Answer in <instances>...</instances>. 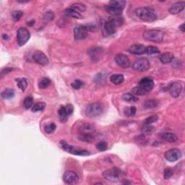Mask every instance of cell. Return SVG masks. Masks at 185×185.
<instances>
[{"label": "cell", "instance_id": "cell-1", "mask_svg": "<svg viewBox=\"0 0 185 185\" xmlns=\"http://www.w3.org/2000/svg\"><path fill=\"white\" fill-rule=\"evenodd\" d=\"M126 2L122 0H113L108 2L107 5L105 6V10L111 15H120L122 13Z\"/></svg>", "mask_w": 185, "mask_h": 185}, {"label": "cell", "instance_id": "cell-2", "mask_svg": "<svg viewBox=\"0 0 185 185\" xmlns=\"http://www.w3.org/2000/svg\"><path fill=\"white\" fill-rule=\"evenodd\" d=\"M59 146L63 151L67 152L69 153L72 154V155L79 156H87L91 155V153L88 151L82 149L78 147L73 146L72 145L67 143L65 140H61L59 142Z\"/></svg>", "mask_w": 185, "mask_h": 185}, {"label": "cell", "instance_id": "cell-3", "mask_svg": "<svg viewBox=\"0 0 185 185\" xmlns=\"http://www.w3.org/2000/svg\"><path fill=\"white\" fill-rule=\"evenodd\" d=\"M135 14L140 20L145 22H154L157 20V15L153 9L149 8H140L135 10Z\"/></svg>", "mask_w": 185, "mask_h": 185}, {"label": "cell", "instance_id": "cell-4", "mask_svg": "<svg viewBox=\"0 0 185 185\" xmlns=\"http://www.w3.org/2000/svg\"><path fill=\"white\" fill-rule=\"evenodd\" d=\"M103 177L108 181L112 182H117L120 181L124 177V173L122 171L117 167H113L110 169L106 170L103 172Z\"/></svg>", "mask_w": 185, "mask_h": 185}, {"label": "cell", "instance_id": "cell-5", "mask_svg": "<svg viewBox=\"0 0 185 185\" xmlns=\"http://www.w3.org/2000/svg\"><path fill=\"white\" fill-rule=\"evenodd\" d=\"M165 33L161 30L151 29L144 32L143 38L146 41L155 43H160L163 41Z\"/></svg>", "mask_w": 185, "mask_h": 185}, {"label": "cell", "instance_id": "cell-6", "mask_svg": "<svg viewBox=\"0 0 185 185\" xmlns=\"http://www.w3.org/2000/svg\"><path fill=\"white\" fill-rule=\"evenodd\" d=\"M104 107L103 105L100 102H95V103H92L89 104L88 106H87L86 111H85V113H86V115L88 117H96L102 114V113L103 112Z\"/></svg>", "mask_w": 185, "mask_h": 185}, {"label": "cell", "instance_id": "cell-7", "mask_svg": "<svg viewBox=\"0 0 185 185\" xmlns=\"http://www.w3.org/2000/svg\"><path fill=\"white\" fill-rule=\"evenodd\" d=\"M132 67L136 72H143L149 70L151 67V64L148 59H147L146 58H140L133 62Z\"/></svg>", "mask_w": 185, "mask_h": 185}, {"label": "cell", "instance_id": "cell-8", "mask_svg": "<svg viewBox=\"0 0 185 185\" xmlns=\"http://www.w3.org/2000/svg\"><path fill=\"white\" fill-rule=\"evenodd\" d=\"M30 34L27 28H20L17 32V41L20 46H23L29 41Z\"/></svg>", "mask_w": 185, "mask_h": 185}, {"label": "cell", "instance_id": "cell-9", "mask_svg": "<svg viewBox=\"0 0 185 185\" xmlns=\"http://www.w3.org/2000/svg\"><path fill=\"white\" fill-rule=\"evenodd\" d=\"M138 86L140 87L141 89H143L145 92H146L147 93H148V92L153 90L154 87V81L150 77H143L140 80Z\"/></svg>", "mask_w": 185, "mask_h": 185}, {"label": "cell", "instance_id": "cell-10", "mask_svg": "<svg viewBox=\"0 0 185 185\" xmlns=\"http://www.w3.org/2000/svg\"><path fill=\"white\" fill-rule=\"evenodd\" d=\"M167 91H168L172 97L178 98L182 92V85L179 82H173L168 85Z\"/></svg>", "mask_w": 185, "mask_h": 185}, {"label": "cell", "instance_id": "cell-11", "mask_svg": "<svg viewBox=\"0 0 185 185\" xmlns=\"http://www.w3.org/2000/svg\"><path fill=\"white\" fill-rule=\"evenodd\" d=\"M182 152L177 148H172L166 152L165 158L169 162H174L181 158Z\"/></svg>", "mask_w": 185, "mask_h": 185}, {"label": "cell", "instance_id": "cell-12", "mask_svg": "<svg viewBox=\"0 0 185 185\" xmlns=\"http://www.w3.org/2000/svg\"><path fill=\"white\" fill-rule=\"evenodd\" d=\"M114 60L117 63L118 66H119L120 67L127 69L130 67L131 65V61L127 56L125 55L124 54H118L117 56H115Z\"/></svg>", "mask_w": 185, "mask_h": 185}, {"label": "cell", "instance_id": "cell-13", "mask_svg": "<svg viewBox=\"0 0 185 185\" xmlns=\"http://www.w3.org/2000/svg\"><path fill=\"white\" fill-rule=\"evenodd\" d=\"M102 27V31H103V35H112L115 34L116 32V28L114 25L113 24L112 22L110 20L109 18L107 20H104L103 22L101 24Z\"/></svg>", "mask_w": 185, "mask_h": 185}, {"label": "cell", "instance_id": "cell-14", "mask_svg": "<svg viewBox=\"0 0 185 185\" xmlns=\"http://www.w3.org/2000/svg\"><path fill=\"white\" fill-rule=\"evenodd\" d=\"M79 180L80 178L78 177V175L75 172H72V171L66 172L63 176V181L66 184H77L79 182Z\"/></svg>", "mask_w": 185, "mask_h": 185}, {"label": "cell", "instance_id": "cell-15", "mask_svg": "<svg viewBox=\"0 0 185 185\" xmlns=\"http://www.w3.org/2000/svg\"><path fill=\"white\" fill-rule=\"evenodd\" d=\"M33 59H34L35 62L42 66L46 65L49 63L48 57H47L44 52L41 51H35L34 55H33Z\"/></svg>", "mask_w": 185, "mask_h": 185}, {"label": "cell", "instance_id": "cell-16", "mask_svg": "<svg viewBox=\"0 0 185 185\" xmlns=\"http://www.w3.org/2000/svg\"><path fill=\"white\" fill-rule=\"evenodd\" d=\"M87 37V33L82 26H77L74 28V39L75 41H81Z\"/></svg>", "mask_w": 185, "mask_h": 185}, {"label": "cell", "instance_id": "cell-17", "mask_svg": "<svg viewBox=\"0 0 185 185\" xmlns=\"http://www.w3.org/2000/svg\"><path fill=\"white\" fill-rule=\"evenodd\" d=\"M96 132V127L94 125L89 123L82 124L79 128V134H91L94 135Z\"/></svg>", "mask_w": 185, "mask_h": 185}, {"label": "cell", "instance_id": "cell-18", "mask_svg": "<svg viewBox=\"0 0 185 185\" xmlns=\"http://www.w3.org/2000/svg\"><path fill=\"white\" fill-rule=\"evenodd\" d=\"M145 49L146 47L143 44H134L130 46L129 51L135 55H142L145 53Z\"/></svg>", "mask_w": 185, "mask_h": 185}, {"label": "cell", "instance_id": "cell-19", "mask_svg": "<svg viewBox=\"0 0 185 185\" xmlns=\"http://www.w3.org/2000/svg\"><path fill=\"white\" fill-rule=\"evenodd\" d=\"M185 7L184 2H179L173 4L169 8V13L172 15H176L183 10Z\"/></svg>", "mask_w": 185, "mask_h": 185}, {"label": "cell", "instance_id": "cell-20", "mask_svg": "<svg viewBox=\"0 0 185 185\" xmlns=\"http://www.w3.org/2000/svg\"><path fill=\"white\" fill-rule=\"evenodd\" d=\"M161 139L167 143H175L178 140V137L173 132H164L161 135Z\"/></svg>", "mask_w": 185, "mask_h": 185}, {"label": "cell", "instance_id": "cell-21", "mask_svg": "<svg viewBox=\"0 0 185 185\" xmlns=\"http://www.w3.org/2000/svg\"><path fill=\"white\" fill-rule=\"evenodd\" d=\"M174 58V54L171 52H166V53H164L159 56V59L161 63L164 64V65H167V64H169L173 61V59Z\"/></svg>", "mask_w": 185, "mask_h": 185}, {"label": "cell", "instance_id": "cell-22", "mask_svg": "<svg viewBox=\"0 0 185 185\" xmlns=\"http://www.w3.org/2000/svg\"><path fill=\"white\" fill-rule=\"evenodd\" d=\"M58 114H59V120H60L61 122L62 123H65L67 122V121L68 120L69 116H70L67 114V111H66L65 106H60V108H59V109L58 111Z\"/></svg>", "mask_w": 185, "mask_h": 185}, {"label": "cell", "instance_id": "cell-23", "mask_svg": "<svg viewBox=\"0 0 185 185\" xmlns=\"http://www.w3.org/2000/svg\"><path fill=\"white\" fill-rule=\"evenodd\" d=\"M65 15L68 16V17L72 18H75V19H82L83 18L82 15L78 12L74 10V9H71L70 8H67L65 10Z\"/></svg>", "mask_w": 185, "mask_h": 185}, {"label": "cell", "instance_id": "cell-24", "mask_svg": "<svg viewBox=\"0 0 185 185\" xmlns=\"http://www.w3.org/2000/svg\"><path fill=\"white\" fill-rule=\"evenodd\" d=\"M110 19V20L112 22V23L116 28H118V27H120L121 25H123V23H124V18L122 17H121L120 15H115V16H111V17L108 18Z\"/></svg>", "mask_w": 185, "mask_h": 185}, {"label": "cell", "instance_id": "cell-25", "mask_svg": "<svg viewBox=\"0 0 185 185\" xmlns=\"http://www.w3.org/2000/svg\"><path fill=\"white\" fill-rule=\"evenodd\" d=\"M111 82L114 85L122 84L124 80V77L122 74H114L110 77Z\"/></svg>", "mask_w": 185, "mask_h": 185}, {"label": "cell", "instance_id": "cell-26", "mask_svg": "<svg viewBox=\"0 0 185 185\" xmlns=\"http://www.w3.org/2000/svg\"><path fill=\"white\" fill-rule=\"evenodd\" d=\"M15 91L12 88H6L5 90H4L1 93V96L2 98L3 99H10L13 98L14 96H15Z\"/></svg>", "mask_w": 185, "mask_h": 185}, {"label": "cell", "instance_id": "cell-27", "mask_svg": "<svg viewBox=\"0 0 185 185\" xmlns=\"http://www.w3.org/2000/svg\"><path fill=\"white\" fill-rule=\"evenodd\" d=\"M78 139L85 143H92L95 140V137L94 135L91 134H79Z\"/></svg>", "mask_w": 185, "mask_h": 185}, {"label": "cell", "instance_id": "cell-28", "mask_svg": "<svg viewBox=\"0 0 185 185\" xmlns=\"http://www.w3.org/2000/svg\"><path fill=\"white\" fill-rule=\"evenodd\" d=\"M16 82H17L18 87L21 91H24L28 87V80L25 77H19L16 78Z\"/></svg>", "mask_w": 185, "mask_h": 185}, {"label": "cell", "instance_id": "cell-29", "mask_svg": "<svg viewBox=\"0 0 185 185\" xmlns=\"http://www.w3.org/2000/svg\"><path fill=\"white\" fill-rule=\"evenodd\" d=\"M122 100L126 102H130V103H132V102L137 101L139 100V98L134 94L127 92V93H124L122 96Z\"/></svg>", "mask_w": 185, "mask_h": 185}, {"label": "cell", "instance_id": "cell-30", "mask_svg": "<svg viewBox=\"0 0 185 185\" xmlns=\"http://www.w3.org/2000/svg\"><path fill=\"white\" fill-rule=\"evenodd\" d=\"M158 104L159 103L156 100H148L144 102L143 107L145 108H154L158 107Z\"/></svg>", "mask_w": 185, "mask_h": 185}, {"label": "cell", "instance_id": "cell-31", "mask_svg": "<svg viewBox=\"0 0 185 185\" xmlns=\"http://www.w3.org/2000/svg\"><path fill=\"white\" fill-rule=\"evenodd\" d=\"M154 131H155V127L152 126L151 124H144L141 130L142 133H143V135L152 134Z\"/></svg>", "mask_w": 185, "mask_h": 185}, {"label": "cell", "instance_id": "cell-32", "mask_svg": "<svg viewBox=\"0 0 185 185\" xmlns=\"http://www.w3.org/2000/svg\"><path fill=\"white\" fill-rule=\"evenodd\" d=\"M137 108L135 106H129V107L124 108V114L126 117H132L136 114Z\"/></svg>", "mask_w": 185, "mask_h": 185}, {"label": "cell", "instance_id": "cell-33", "mask_svg": "<svg viewBox=\"0 0 185 185\" xmlns=\"http://www.w3.org/2000/svg\"><path fill=\"white\" fill-rule=\"evenodd\" d=\"M51 83V80L48 77H43L39 82V87L41 89H45L49 87Z\"/></svg>", "mask_w": 185, "mask_h": 185}, {"label": "cell", "instance_id": "cell-34", "mask_svg": "<svg viewBox=\"0 0 185 185\" xmlns=\"http://www.w3.org/2000/svg\"><path fill=\"white\" fill-rule=\"evenodd\" d=\"M71 9H74V10L77 11L79 13V12H84L85 9H86V7H85V4L82 3H74L71 4L70 6Z\"/></svg>", "mask_w": 185, "mask_h": 185}, {"label": "cell", "instance_id": "cell-35", "mask_svg": "<svg viewBox=\"0 0 185 185\" xmlns=\"http://www.w3.org/2000/svg\"><path fill=\"white\" fill-rule=\"evenodd\" d=\"M45 107H46V103L44 102H38V103H35L32 107V111L33 112L41 111L44 109Z\"/></svg>", "mask_w": 185, "mask_h": 185}, {"label": "cell", "instance_id": "cell-36", "mask_svg": "<svg viewBox=\"0 0 185 185\" xmlns=\"http://www.w3.org/2000/svg\"><path fill=\"white\" fill-rule=\"evenodd\" d=\"M54 18H55V15H54V13H53L52 11H47L46 13H44V17H43V19H44V22H50V21L53 20Z\"/></svg>", "mask_w": 185, "mask_h": 185}, {"label": "cell", "instance_id": "cell-37", "mask_svg": "<svg viewBox=\"0 0 185 185\" xmlns=\"http://www.w3.org/2000/svg\"><path fill=\"white\" fill-rule=\"evenodd\" d=\"M84 82L82 81L81 80H79V79H77L74 80L72 82V84H71V86L72 87L73 89L75 90H79L80 88H82V87H83L84 86Z\"/></svg>", "mask_w": 185, "mask_h": 185}, {"label": "cell", "instance_id": "cell-38", "mask_svg": "<svg viewBox=\"0 0 185 185\" xmlns=\"http://www.w3.org/2000/svg\"><path fill=\"white\" fill-rule=\"evenodd\" d=\"M33 104H34V98L31 96L26 97L23 101V106L26 109H29L30 108H31Z\"/></svg>", "mask_w": 185, "mask_h": 185}, {"label": "cell", "instance_id": "cell-39", "mask_svg": "<svg viewBox=\"0 0 185 185\" xmlns=\"http://www.w3.org/2000/svg\"><path fill=\"white\" fill-rule=\"evenodd\" d=\"M160 52L159 49H158L157 47L153 46H149L146 47L145 49V53L148 54V55H153V54H158Z\"/></svg>", "mask_w": 185, "mask_h": 185}, {"label": "cell", "instance_id": "cell-40", "mask_svg": "<svg viewBox=\"0 0 185 185\" xmlns=\"http://www.w3.org/2000/svg\"><path fill=\"white\" fill-rule=\"evenodd\" d=\"M82 27L85 28V30L86 31H91V32H95L98 30V26H97L95 23H88V24L82 25Z\"/></svg>", "mask_w": 185, "mask_h": 185}, {"label": "cell", "instance_id": "cell-41", "mask_svg": "<svg viewBox=\"0 0 185 185\" xmlns=\"http://www.w3.org/2000/svg\"><path fill=\"white\" fill-rule=\"evenodd\" d=\"M96 149L101 152L106 151L108 149V144L105 141H101L96 145Z\"/></svg>", "mask_w": 185, "mask_h": 185}, {"label": "cell", "instance_id": "cell-42", "mask_svg": "<svg viewBox=\"0 0 185 185\" xmlns=\"http://www.w3.org/2000/svg\"><path fill=\"white\" fill-rule=\"evenodd\" d=\"M56 128V126L54 123H50V124H49L48 125H46V126H45L44 131L46 132L47 134H51L55 131Z\"/></svg>", "mask_w": 185, "mask_h": 185}, {"label": "cell", "instance_id": "cell-43", "mask_svg": "<svg viewBox=\"0 0 185 185\" xmlns=\"http://www.w3.org/2000/svg\"><path fill=\"white\" fill-rule=\"evenodd\" d=\"M132 94L135 95V96H144V95H146L147 92H145L143 89H141L139 86L135 87L133 89H132Z\"/></svg>", "mask_w": 185, "mask_h": 185}, {"label": "cell", "instance_id": "cell-44", "mask_svg": "<svg viewBox=\"0 0 185 185\" xmlns=\"http://www.w3.org/2000/svg\"><path fill=\"white\" fill-rule=\"evenodd\" d=\"M23 13L22 11L18 10V11H14L13 14H12V16H13V20L15 21H18L20 20L21 18L23 17Z\"/></svg>", "mask_w": 185, "mask_h": 185}, {"label": "cell", "instance_id": "cell-45", "mask_svg": "<svg viewBox=\"0 0 185 185\" xmlns=\"http://www.w3.org/2000/svg\"><path fill=\"white\" fill-rule=\"evenodd\" d=\"M173 171L172 168H166L163 172V177H164L165 179H168L173 176Z\"/></svg>", "mask_w": 185, "mask_h": 185}, {"label": "cell", "instance_id": "cell-46", "mask_svg": "<svg viewBox=\"0 0 185 185\" xmlns=\"http://www.w3.org/2000/svg\"><path fill=\"white\" fill-rule=\"evenodd\" d=\"M158 119V116H156V115L151 116V117L146 119L145 121V124H152L153 123L157 122Z\"/></svg>", "mask_w": 185, "mask_h": 185}, {"label": "cell", "instance_id": "cell-47", "mask_svg": "<svg viewBox=\"0 0 185 185\" xmlns=\"http://www.w3.org/2000/svg\"><path fill=\"white\" fill-rule=\"evenodd\" d=\"M65 108L66 111L69 115H71L74 111V106H73L71 103H68L67 105L65 106Z\"/></svg>", "mask_w": 185, "mask_h": 185}, {"label": "cell", "instance_id": "cell-48", "mask_svg": "<svg viewBox=\"0 0 185 185\" xmlns=\"http://www.w3.org/2000/svg\"><path fill=\"white\" fill-rule=\"evenodd\" d=\"M12 71H13V69L9 68V67L5 68V69H2V71H1V77H2V78L3 77L4 75H8V73L12 72Z\"/></svg>", "mask_w": 185, "mask_h": 185}, {"label": "cell", "instance_id": "cell-49", "mask_svg": "<svg viewBox=\"0 0 185 185\" xmlns=\"http://www.w3.org/2000/svg\"><path fill=\"white\" fill-rule=\"evenodd\" d=\"M179 30H181L182 32H184L185 31V28H184V23H182V24L181 25H179Z\"/></svg>", "mask_w": 185, "mask_h": 185}, {"label": "cell", "instance_id": "cell-50", "mask_svg": "<svg viewBox=\"0 0 185 185\" xmlns=\"http://www.w3.org/2000/svg\"><path fill=\"white\" fill-rule=\"evenodd\" d=\"M34 23H35V20H30V21H29V22L28 23V26H33L34 25Z\"/></svg>", "mask_w": 185, "mask_h": 185}, {"label": "cell", "instance_id": "cell-51", "mask_svg": "<svg viewBox=\"0 0 185 185\" xmlns=\"http://www.w3.org/2000/svg\"><path fill=\"white\" fill-rule=\"evenodd\" d=\"M3 39H5V40H8V36L7 34H3Z\"/></svg>", "mask_w": 185, "mask_h": 185}, {"label": "cell", "instance_id": "cell-52", "mask_svg": "<svg viewBox=\"0 0 185 185\" xmlns=\"http://www.w3.org/2000/svg\"><path fill=\"white\" fill-rule=\"evenodd\" d=\"M18 2H20V3H28V2H29V1H20L19 0Z\"/></svg>", "mask_w": 185, "mask_h": 185}]
</instances>
